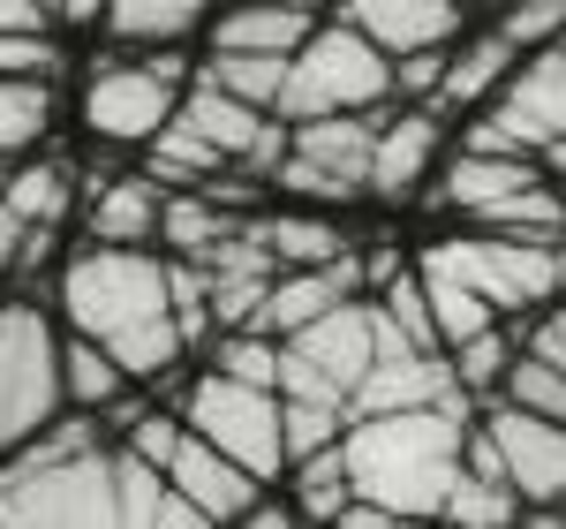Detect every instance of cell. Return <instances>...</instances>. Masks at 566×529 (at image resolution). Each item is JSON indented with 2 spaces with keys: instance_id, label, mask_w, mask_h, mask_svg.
Segmentation results:
<instances>
[{
  "instance_id": "6da1fadb",
  "label": "cell",
  "mask_w": 566,
  "mask_h": 529,
  "mask_svg": "<svg viewBox=\"0 0 566 529\" xmlns=\"http://www.w3.org/2000/svg\"><path fill=\"white\" fill-rule=\"evenodd\" d=\"M61 318L76 333H98L122 355L129 378H167L197 349L175 310V272L144 242H91L61 264Z\"/></svg>"
},
{
  "instance_id": "7a4b0ae2",
  "label": "cell",
  "mask_w": 566,
  "mask_h": 529,
  "mask_svg": "<svg viewBox=\"0 0 566 529\" xmlns=\"http://www.w3.org/2000/svg\"><path fill=\"white\" fill-rule=\"evenodd\" d=\"M469 424L476 408H386V416H348V469L355 491L392 507L400 522H438L446 491L469 469Z\"/></svg>"
},
{
  "instance_id": "3957f363",
  "label": "cell",
  "mask_w": 566,
  "mask_h": 529,
  "mask_svg": "<svg viewBox=\"0 0 566 529\" xmlns=\"http://www.w3.org/2000/svg\"><path fill=\"white\" fill-rule=\"evenodd\" d=\"M91 416H53L0 461V522H122V446H98Z\"/></svg>"
},
{
  "instance_id": "277c9868",
  "label": "cell",
  "mask_w": 566,
  "mask_h": 529,
  "mask_svg": "<svg viewBox=\"0 0 566 529\" xmlns=\"http://www.w3.org/2000/svg\"><path fill=\"white\" fill-rule=\"evenodd\" d=\"M392 98V53L363 23H317L310 45L287 69V91H280V122H317V114H363V106H386Z\"/></svg>"
},
{
  "instance_id": "5b68a950",
  "label": "cell",
  "mask_w": 566,
  "mask_h": 529,
  "mask_svg": "<svg viewBox=\"0 0 566 529\" xmlns=\"http://www.w3.org/2000/svg\"><path fill=\"white\" fill-rule=\"evenodd\" d=\"M181 416H189V432H205L219 454H234L242 469H258L264 485H280L287 469H295V454H287V394L280 386H250V378H234V371H205L189 401H181Z\"/></svg>"
},
{
  "instance_id": "8992f818",
  "label": "cell",
  "mask_w": 566,
  "mask_h": 529,
  "mask_svg": "<svg viewBox=\"0 0 566 529\" xmlns=\"http://www.w3.org/2000/svg\"><path fill=\"white\" fill-rule=\"evenodd\" d=\"M69 408L61 386V341L39 303H0V461Z\"/></svg>"
},
{
  "instance_id": "52a82bcc",
  "label": "cell",
  "mask_w": 566,
  "mask_h": 529,
  "mask_svg": "<svg viewBox=\"0 0 566 529\" xmlns=\"http://www.w3.org/2000/svg\"><path fill=\"white\" fill-rule=\"evenodd\" d=\"M378 363V303H333L325 318H310L303 333H287V363H280V394L295 401H340L363 386V371Z\"/></svg>"
},
{
  "instance_id": "ba28073f",
  "label": "cell",
  "mask_w": 566,
  "mask_h": 529,
  "mask_svg": "<svg viewBox=\"0 0 566 529\" xmlns=\"http://www.w3.org/2000/svg\"><path fill=\"white\" fill-rule=\"evenodd\" d=\"M431 258H446L469 288H483L499 318L536 310L544 295H559V242H528V235H469V242H438Z\"/></svg>"
},
{
  "instance_id": "9c48e42d",
  "label": "cell",
  "mask_w": 566,
  "mask_h": 529,
  "mask_svg": "<svg viewBox=\"0 0 566 529\" xmlns=\"http://www.w3.org/2000/svg\"><path fill=\"white\" fill-rule=\"evenodd\" d=\"M483 432H491L499 454H506V485L522 491V507L552 522V515L566 507V424L499 394L491 408H483Z\"/></svg>"
},
{
  "instance_id": "30bf717a",
  "label": "cell",
  "mask_w": 566,
  "mask_h": 529,
  "mask_svg": "<svg viewBox=\"0 0 566 529\" xmlns=\"http://www.w3.org/2000/svg\"><path fill=\"white\" fill-rule=\"evenodd\" d=\"M181 114V84L151 61H98L84 76V122L106 144H151Z\"/></svg>"
},
{
  "instance_id": "8fae6325",
  "label": "cell",
  "mask_w": 566,
  "mask_h": 529,
  "mask_svg": "<svg viewBox=\"0 0 566 529\" xmlns=\"http://www.w3.org/2000/svg\"><path fill=\"white\" fill-rule=\"evenodd\" d=\"M491 122L514 136L522 152H544L566 136V39L536 45L522 69L506 76V91L491 98Z\"/></svg>"
},
{
  "instance_id": "7c38bea8",
  "label": "cell",
  "mask_w": 566,
  "mask_h": 529,
  "mask_svg": "<svg viewBox=\"0 0 566 529\" xmlns=\"http://www.w3.org/2000/svg\"><path fill=\"white\" fill-rule=\"evenodd\" d=\"M167 477L205 507V522H250V507L264 499L258 469H242L234 454H219L205 432H181V446L167 454Z\"/></svg>"
},
{
  "instance_id": "4fadbf2b",
  "label": "cell",
  "mask_w": 566,
  "mask_h": 529,
  "mask_svg": "<svg viewBox=\"0 0 566 529\" xmlns=\"http://www.w3.org/2000/svg\"><path fill=\"white\" fill-rule=\"evenodd\" d=\"M378 129H386V114H378V106L295 122V159H310L317 175H333L348 197H363V189H370V159H378Z\"/></svg>"
},
{
  "instance_id": "5bb4252c",
  "label": "cell",
  "mask_w": 566,
  "mask_h": 529,
  "mask_svg": "<svg viewBox=\"0 0 566 529\" xmlns=\"http://www.w3.org/2000/svg\"><path fill=\"white\" fill-rule=\"evenodd\" d=\"M340 15L363 23L386 53L453 45V31H461V0H340Z\"/></svg>"
},
{
  "instance_id": "9a60e30c",
  "label": "cell",
  "mask_w": 566,
  "mask_h": 529,
  "mask_svg": "<svg viewBox=\"0 0 566 529\" xmlns=\"http://www.w3.org/2000/svg\"><path fill=\"white\" fill-rule=\"evenodd\" d=\"M317 15L287 0H227L212 23V53H303Z\"/></svg>"
},
{
  "instance_id": "2e32d148",
  "label": "cell",
  "mask_w": 566,
  "mask_h": 529,
  "mask_svg": "<svg viewBox=\"0 0 566 529\" xmlns=\"http://www.w3.org/2000/svg\"><path fill=\"white\" fill-rule=\"evenodd\" d=\"M528 181H544L528 167V152H469V144H461L453 175H438L431 205H446V212H491L499 197H514Z\"/></svg>"
},
{
  "instance_id": "e0dca14e",
  "label": "cell",
  "mask_w": 566,
  "mask_h": 529,
  "mask_svg": "<svg viewBox=\"0 0 566 529\" xmlns=\"http://www.w3.org/2000/svg\"><path fill=\"white\" fill-rule=\"evenodd\" d=\"M181 122L212 136L219 152H227V167H242V159H250V152L264 144V129H272V114H264V106L234 98L227 84H205V76H197V84L181 91Z\"/></svg>"
},
{
  "instance_id": "ac0fdd59",
  "label": "cell",
  "mask_w": 566,
  "mask_h": 529,
  "mask_svg": "<svg viewBox=\"0 0 566 529\" xmlns=\"http://www.w3.org/2000/svg\"><path fill=\"white\" fill-rule=\"evenodd\" d=\"M438 159V122L431 114H392L386 129H378V159H370V189L400 205V197H416L423 175H431Z\"/></svg>"
},
{
  "instance_id": "d6986e66",
  "label": "cell",
  "mask_w": 566,
  "mask_h": 529,
  "mask_svg": "<svg viewBox=\"0 0 566 529\" xmlns=\"http://www.w3.org/2000/svg\"><path fill=\"white\" fill-rule=\"evenodd\" d=\"M167 212L159 175H114L91 189V242H151Z\"/></svg>"
},
{
  "instance_id": "ffe728a7",
  "label": "cell",
  "mask_w": 566,
  "mask_h": 529,
  "mask_svg": "<svg viewBox=\"0 0 566 529\" xmlns=\"http://www.w3.org/2000/svg\"><path fill=\"white\" fill-rule=\"evenodd\" d=\"M514 53H522V45L506 39V31L469 39L461 53H446V84H438V98H446V106H491V98L506 91V76H514Z\"/></svg>"
},
{
  "instance_id": "44dd1931",
  "label": "cell",
  "mask_w": 566,
  "mask_h": 529,
  "mask_svg": "<svg viewBox=\"0 0 566 529\" xmlns=\"http://www.w3.org/2000/svg\"><path fill=\"white\" fill-rule=\"evenodd\" d=\"M416 272H423V288H431V318H438V341H446V349H461V341H476V333H491V325H499V303H491L483 288H469V280H461L446 258H431V250H423V264H416Z\"/></svg>"
},
{
  "instance_id": "7402d4cb",
  "label": "cell",
  "mask_w": 566,
  "mask_h": 529,
  "mask_svg": "<svg viewBox=\"0 0 566 529\" xmlns=\"http://www.w3.org/2000/svg\"><path fill=\"white\" fill-rule=\"evenodd\" d=\"M61 386H69V408H114V401L129 394V371H122V355L106 349L98 333L69 325V341H61Z\"/></svg>"
},
{
  "instance_id": "603a6c76",
  "label": "cell",
  "mask_w": 566,
  "mask_h": 529,
  "mask_svg": "<svg viewBox=\"0 0 566 529\" xmlns=\"http://www.w3.org/2000/svg\"><path fill=\"white\" fill-rule=\"evenodd\" d=\"M212 15V0H106V31L122 45H175Z\"/></svg>"
},
{
  "instance_id": "cb8c5ba5",
  "label": "cell",
  "mask_w": 566,
  "mask_h": 529,
  "mask_svg": "<svg viewBox=\"0 0 566 529\" xmlns=\"http://www.w3.org/2000/svg\"><path fill=\"white\" fill-rule=\"evenodd\" d=\"M287 485H295V507H303V522H340V507L355 499L348 432H340L333 446H317V454H303V461L287 469Z\"/></svg>"
},
{
  "instance_id": "d4e9b609",
  "label": "cell",
  "mask_w": 566,
  "mask_h": 529,
  "mask_svg": "<svg viewBox=\"0 0 566 529\" xmlns=\"http://www.w3.org/2000/svg\"><path fill=\"white\" fill-rule=\"evenodd\" d=\"M69 159H15L8 175H0V205H15L23 220H39V227H61V212H69Z\"/></svg>"
},
{
  "instance_id": "484cf974",
  "label": "cell",
  "mask_w": 566,
  "mask_h": 529,
  "mask_svg": "<svg viewBox=\"0 0 566 529\" xmlns=\"http://www.w3.org/2000/svg\"><path fill=\"white\" fill-rule=\"evenodd\" d=\"M53 129V84L45 76H0V167L23 159Z\"/></svg>"
},
{
  "instance_id": "4316f807",
  "label": "cell",
  "mask_w": 566,
  "mask_h": 529,
  "mask_svg": "<svg viewBox=\"0 0 566 529\" xmlns=\"http://www.w3.org/2000/svg\"><path fill=\"white\" fill-rule=\"evenodd\" d=\"M287 69H295V53H212L197 76L205 84H227L234 98H250V106H280V91H287Z\"/></svg>"
},
{
  "instance_id": "83f0119b",
  "label": "cell",
  "mask_w": 566,
  "mask_h": 529,
  "mask_svg": "<svg viewBox=\"0 0 566 529\" xmlns=\"http://www.w3.org/2000/svg\"><path fill=\"white\" fill-rule=\"evenodd\" d=\"M264 242H272L280 272L348 258V235H333V220H317V212H280V220H264Z\"/></svg>"
},
{
  "instance_id": "f1b7e54d",
  "label": "cell",
  "mask_w": 566,
  "mask_h": 529,
  "mask_svg": "<svg viewBox=\"0 0 566 529\" xmlns=\"http://www.w3.org/2000/svg\"><path fill=\"white\" fill-rule=\"evenodd\" d=\"M219 167H227V152H219L205 129H189V122L175 114L167 129L151 136V167H144V175H159V181H197V175H205V181H212Z\"/></svg>"
},
{
  "instance_id": "f546056e",
  "label": "cell",
  "mask_w": 566,
  "mask_h": 529,
  "mask_svg": "<svg viewBox=\"0 0 566 529\" xmlns=\"http://www.w3.org/2000/svg\"><path fill=\"white\" fill-rule=\"evenodd\" d=\"M483 227H506V235H528V242H559L566 227V197L552 189V181H528V189H514V197H499L491 212H476Z\"/></svg>"
},
{
  "instance_id": "4dcf8cb0",
  "label": "cell",
  "mask_w": 566,
  "mask_h": 529,
  "mask_svg": "<svg viewBox=\"0 0 566 529\" xmlns=\"http://www.w3.org/2000/svg\"><path fill=\"white\" fill-rule=\"evenodd\" d=\"M219 227H227V212H219L212 197H167V212H159V242L175 250V258H212Z\"/></svg>"
},
{
  "instance_id": "1f68e13d",
  "label": "cell",
  "mask_w": 566,
  "mask_h": 529,
  "mask_svg": "<svg viewBox=\"0 0 566 529\" xmlns=\"http://www.w3.org/2000/svg\"><path fill=\"white\" fill-rule=\"evenodd\" d=\"M528 515L522 491L499 485V477H476V469H461V485L446 491V507H438V522H514Z\"/></svg>"
},
{
  "instance_id": "d6a6232c",
  "label": "cell",
  "mask_w": 566,
  "mask_h": 529,
  "mask_svg": "<svg viewBox=\"0 0 566 529\" xmlns=\"http://www.w3.org/2000/svg\"><path fill=\"white\" fill-rule=\"evenodd\" d=\"M506 401H522V408H536V416H559L566 424V371L552 363V355H514V371H506V386H499Z\"/></svg>"
},
{
  "instance_id": "836d02e7",
  "label": "cell",
  "mask_w": 566,
  "mask_h": 529,
  "mask_svg": "<svg viewBox=\"0 0 566 529\" xmlns=\"http://www.w3.org/2000/svg\"><path fill=\"white\" fill-rule=\"evenodd\" d=\"M453 371H461V386H469L476 401H491L499 386H506V371H514V341L491 325V333H476V341L453 349Z\"/></svg>"
},
{
  "instance_id": "e575fe53",
  "label": "cell",
  "mask_w": 566,
  "mask_h": 529,
  "mask_svg": "<svg viewBox=\"0 0 566 529\" xmlns=\"http://www.w3.org/2000/svg\"><path fill=\"white\" fill-rule=\"evenodd\" d=\"M348 432V408L340 401H295L287 394V454L303 461V454H317V446H333Z\"/></svg>"
},
{
  "instance_id": "d590c367",
  "label": "cell",
  "mask_w": 566,
  "mask_h": 529,
  "mask_svg": "<svg viewBox=\"0 0 566 529\" xmlns=\"http://www.w3.org/2000/svg\"><path fill=\"white\" fill-rule=\"evenodd\" d=\"M499 31H506V39L522 45V53H536V45L566 39V0H506Z\"/></svg>"
},
{
  "instance_id": "8d00e7d4",
  "label": "cell",
  "mask_w": 566,
  "mask_h": 529,
  "mask_svg": "<svg viewBox=\"0 0 566 529\" xmlns=\"http://www.w3.org/2000/svg\"><path fill=\"white\" fill-rule=\"evenodd\" d=\"M0 76H61V45L45 31H0Z\"/></svg>"
},
{
  "instance_id": "74e56055",
  "label": "cell",
  "mask_w": 566,
  "mask_h": 529,
  "mask_svg": "<svg viewBox=\"0 0 566 529\" xmlns=\"http://www.w3.org/2000/svg\"><path fill=\"white\" fill-rule=\"evenodd\" d=\"M438 84H446V45L392 53V91H400V98H438Z\"/></svg>"
},
{
  "instance_id": "f35d334b",
  "label": "cell",
  "mask_w": 566,
  "mask_h": 529,
  "mask_svg": "<svg viewBox=\"0 0 566 529\" xmlns=\"http://www.w3.org/2000/svg\"><path fill=\"white\" fill-rule=\"evenodd\" d=\"M23 235H31V220H23L15 205H0V280L23 272Z\"/></svg>"
},
{
  "instance_id": "ab89813d",
  "label": "cell",
  "mask_w": 566,
  "mask_h": 529,
  "mask_svg": "<svg viewBox=\"0 0 566 529\" xmlns=\"http://www.w3.org/2000/svg\"><path fill=\"white\" fill-rule=\"evenodd\" d=\"M53 15H45L39 0H0V31H45Z\"/></svg>"
},
{
  "instance_id": "60d3db41",
  "label": "cell",
  "mask_w": 566,
  "mask_h": 529,
  "mask_svg": "<svg viewBox=\"0 0 566 529\" xmlns=\"http://www.w3.org/2000/svg\"><path fill=\"white\" fill-rule=\"evenodd\" d=\"M528 349H536V355H552V363L566 371V310H559V318H544V325H536V341H528Z\"/></svg>"
},
{
  "instance_id": "b9f144b4",
  "label": "cell",
  "mask_w": 566,
  "mask_h": 529,
  "mask_svg": "<svg viewBox=\"0 0 566 529\" xmlns=\"http://www.w3.org/2000/svg\"><path fill=\"white\" fill-rule=\"evenodd\" d=\"M98 15H106V0H69V15H61V23H98Z\"/></svg>"
},
{
  "instance_id": "7bdbcfd3",
  "label": "cell",
  "mask_w": 566,
  "mask_h": 529,
  "mask_svg": "<svg viewBox=\"0 0 566 529\" xmlns=\"http://www.w3.org/2000/svg\"><path fill=\"white\" fill-rule=\"evenodd\" d=\"M39 8H45V15H69V0H39Z\"/></svg>"
},
{
  "instance_id": "ee69618b",
  "label": "cell",
  "mask_w": 566,
  "mask_h": 529,
  "mask_svg": "<svg viewBox=\"0 0 566 529\" xmlns=\"http://www.w3.org/2000/svg\"><path fill=\"white\" fill-rule=\"evenodd\" d=\"M287 8H303V15H317V8H325V0H287Z\"/></svg>"
},
{
  "instance_id": "f6af8a7d",
  "label": "cell",
  "mask_w": 566,
  "mask_h": 529,
  "mask_svg": "<svg viewBox=\"0 0 566 529\" xmlns=\"http://www.w3.org/2000/svg\"><path fill=\"white\" fill-rule=\"evenodd\" d=\"M559 295H566V242H559Z\"/></svg>"
},
{
  "instance_id": "bcb514c9",
  "label": "cell",
  "mask_w": 566,
  "mask_h": 529,
  "mask_svg": "<svg viewBox=\"0 0 566 529\" xmlns=\"http://www.w3.org/2000/svg\"><path fill=\"white\" fill-rule=\"evenodd\" d=\"M499 8H506V0H499Z\"/></svg>"
}]
</instances>
